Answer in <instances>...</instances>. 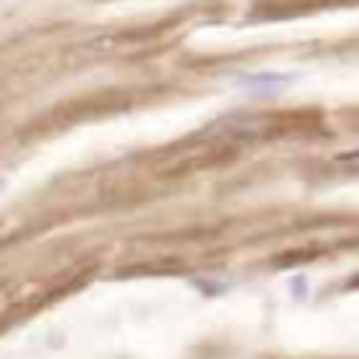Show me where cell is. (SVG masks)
<instances>
[{"label": "cell", "mask_w": 359, "mask_h": 359, "mask_svg": "<svg viewBox=\"0 0 359 359\" xmlns=\"http://www.w3.org/2000/svg\"><path fill=\"white\" fill-rule=\"evenodd\" d=\"M293 81H297L293 74H248V77H241L238 84L244 91H251V95H279Z\"/></svg>", "instance_id": "obj_1"}, {"label": "cell", "mask_w": 359, "mask_h": 359, "mask_svg": "<svg viewBox=\"0 0 359 359\" xmlns=\"http://www.w3.org/2000/svg\"><path fill=\"white\" fill-rule=\"evenodd\" d=\"M339 161H342V164H359V150H349V154H342Z\"/></svg>", "instance_id": "obj_2"}, {"label": "cell", "mask_w": 359, "mask_h": 359, "mask_svg": "<svg viewBox=\"0 0 359 359\" xmlns=\"http://www.w3.org/2000/svg\"><path fill=\"white\" fill-rule=\"evenodd\" d=\"M0 189H4V178H0Z\"/></svg>", "instance_id": "obj_3"}]
</instances>
